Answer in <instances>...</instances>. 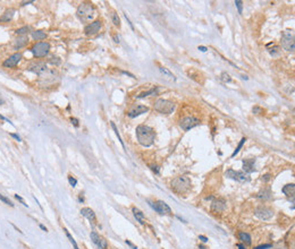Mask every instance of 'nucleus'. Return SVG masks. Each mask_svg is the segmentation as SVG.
<instances>
[{"label": "nucleus", "instance_id": "50", "mask_svg": "<svg viewBox=\"0 0 295 249\" xmlns=\"http://www.w3.org/2000/svg\"><path fill=\"white\" fill-rule=\"evenodd\" d=\"M0 119H1V120H6V121H8V122H10V121H9V120H8V119H6V118H5V117H3V116H1V115H0Z\"/></svg>", "mask_w": 295, "mask_h": 249}, {"label": "nucleus", "instance_id": "24", "mask_svg": "<svg viewBox=\"0 0 295 249\" xmlns=\"http://www.w3.org/2000/svg\"><path fill=\"white\" fill-rule=\"evenodd\" d=\"M110 16H111V22L114 23V25L117 27L121 26V18H119L118 14L116 13V12H111Z\"/></svg>", "mask_w": 295, "mask_h": 249}, {"label": "nucleus", "instance_id": "45", "mask_svg": "<svg viewBox=\"0 0 295 249\" xmlns=\"http://www.w3.org/2000/svg\"><path fill=\"white\" fill-rule=\"evenodd\" d=\"M199 50H200V51H202V52H205L208 49H207L205 47H199Z\"/></svg>", "mask_w": 295, "mask_h": 249}, {"label": "nucleus", "instance_id": "51", "mask_svg": "<svg viewBox=\"0 0 295 249\" xmlns=\"http://www.w3.org/2000/svg\"><path fill=\"white\" fill-rule=\"evenodd\" d=\"M237 247H238V249H245V247L243 245H237Z\"/></svg>", "mask_w": 295, "mask_h": 249}, {"label": "nucleus", "instance_id": "42", "mask_svg": "<svg viewBox=\"0 0 295 249\" xmlns=\"http://www.w3.org/2000/svg\"><path fill=\"white\" fill-rule=\"evenodd\" d=\"M199 239L202 240V242H207V241H208V238H207V237H204V236H200L199 237Z\"/></svg>", "mask_w": 295, "mask_h": 249}, {"label": "nucleus", "instance_id": "14", "mask_svg": "<svg viewBox=\"0 0 295 249\" xmlns=\"http://www.w3.org/2000/svg\"><path fill=\"white\" fill-rule=\"evenodd\" d=\"M226 207H227V205L224 199H215L211 204V211L214 213H221L226 210Z\"/></svg>", "mask_w": 295, "mask_h": 249}, {"label": "nucleus", "instance_id": "52", "mask_svg": "<svg viewBox=\"0 0 295 249\" xmlns=\"http://www.w3.org/2000/svg\"><path fill=\"white\" fill-rule=\"evenodd\" d=\"M79 200H80V202H82V203L84 202V199H83V197H82V196H80V198H79Z\"/></svg>", "mask_w": 295, "mask_h": 249}, {"label": "nucleus", "instance_id": "48", "mask_svg": "<svg viewBox=\"0 0 295 249\" xmlns=\"http://www.w3.org/2000/svg\"><path fill=\"white\" fill-rule=\"evenodd\" d=\"M40 228L42 229V230H43V231H47V228H45L43 224H40Z\"/></svg>", "mask_w": 295, "mask_h": 249}, {"label": "nucleus", "instance_id": "16", "mask_svg": "<svg viewBox=\"0 0 295 249\" xmlns=\"http://www.w3.org/2000/svg\"><path fill=\"white\" fill-rule=\"evenodd\" d=\"M81 214H82L83 216H85L90 222H95V221H96L95 213H94V211L92 210V209H90V207H83V209L81 210Z\"/></svg>", "mask_w": 295, "mask_h": 249}, {"label": "nucleus", "instance_id": "5", "mask_svg": "<svg viewBox=\"0 0 295 249\" xmlns=\"http://www.w3.org/2000/svg\"><path fill=\"white\" fill-rule=\"evenodd\" d=\"M49 51H50V44L48 42H37L31 48V52L37 58L45 57L49 53Z\"/></svg>", "mask_w": 295, "mask_h": 249}, {"label": "nucleus", "instance_id": "21", "mask_svg": "<svg viewBox=\"0 0 295 249\" xmlns=\"http://www.w3.org/2000/svg\"><path fill=\"white\" fill-rule=\"evenodd\" d=\"M238 239L241 240L243 244H245V245H251V242H252V240H251V236L249 235V233H246V232H238Z\"/></svg>", "mask_w": 295, "mask_h": 249}, {"label": "nucleus", "instance_id": "46", "mask_svg": "<svg viewBox=\"0 0 295 249\" xmlns=\"http://www.w3.org/2000/svg\"><path fill=\"white\" fill-rule=\"evenodd\" d=\"M114 39H115V42H116V43H119V36L115 35V36H114Z\"/></svg>", "mask_w": 295, "mask_h": 249}, {"label": "nucleus", "instance_id": "15", "mask_svg": "<svg viewBox=\"0 0 295 249\" xmlns=\"http://www.w3.org/2000/svg\"><path fill=\"white\" fill-rule=\"evenodd\" d=\"M254 163H255V158L243 160V170H244V172H246L247 174H249V173H252V172L255 170Z\"/></svg>", "mask_w": 295, "mask_h": 249}, {"label": "nucleus", "instance_id": "4", "mask_svg": "<svg viewBox=\"0 0 295 249\" xmlns=\"http://www.w3.org/2000/svg\"><path fill=\"white\" fill-rule=\"evenodd\" d=\"M153 108L156 111L160 112L162 115H170L173 113L175 110V104L166 99H158L157 101H154Z\"/></svg>", "mask_w": 295, "mask_h": 249}, {"label": "nucleus", "instance_id": "36", "mask_svg": "<svg viewBox=\"0 0 295 249\" xmlns=\"http://www.w3.org/2000/svg\"><path fill=\"white\" fill-rule=\"evenodd\" d=\"M235 6H236V8H237V10H238V14L243 13V6H242V1H240V0L235 1Z\"/></svg>", "mask_w": 295, "mask_h": 249}, {"label": "nucleus", "instance_id": "10", "mask_svg": "<svg viewBox=\"0 0 295 249\" xmlns=\"http://www.w3.org/2000/svg\"><path fill=\"white\" fill-rule=\"evenodd\" d=\"M22 53L19 52H16L12 54L9 58H7L3 62H2V66L5 67V68H14V67H16V66L18 65V62L22 60Z\"/></svg>", "mask_w": 295, "mask_h": 249}, {"label": "nucleus", "instance_id": "11", "mask_svg": "<svg viewBox=\"0 0 295 249\" xmlns=\"http://www.w3.org/2000/svg\"><path fill=\"white\" fill-rule=\"evenodd\" d=\"M254 215L256 217H259L260 220H269V219L272 217L274 212L270 210V209H268V207L260 206V207H258V209L254 211Z\"/></svg>", "mask_w": 295, "mask_h": 249}, {"label": "nucleus", "instance_id": "31", "mask_svg": "<svg viewBox=\"0 0 295 249\" xmlns=\"http://www.w3.org/2000/svg\"><path fill=\"white\" fill-rule=\"evenodd\" d=\"M245 141H246V138H245V137H244V138H242L241 142H240V144L237 145V147H236V150H235V151L233 152V154H232V157H234L235 155H236V154H237V153H238V152H240V150L242 148V146H243V144L245 143Z\"/></svg>", "mask_w": 295, "mask_h": 249}, {"label": "nucleus", "instance_id": "29", "mask_svg": "<svg viewBox=\"0 0 295 249\" xmlns=\"http://www.w3.org/2000/svg\"><path fill=\"white\" fill-rule=\"evenodd\" d=\"M64 231H65V233H66V236H67V238H68V239H69V241H70V244H72V245H73V246H74V248H75V249H80V248H79V246H77V244H76V241H75V239H74V238H73V237L70 236V233H69V232H68V230H67V229H66V228H65V229H64Z\"/></svg>", "mask_w": 295, "mask_h": 249}, {"label": "nucleus", "instance_id": "6", "mask_svg": "<svg viewBox=\"0 0 295 249\" xmlns=\"http://www.w3.org/2000/svg\"><path fill=\"white\" fill-rule=\"evenodd\" d=\"M294 35L289 32H284L282 36V47L286 51H294Z\"/></svg>", "mask_w": 295, "mask_h": 249}, {"label": "nucleus", "instance_id": "27", "mask_svg": "<svg viewBox=\"0 0 295 249\" xmlns=\"http://www.w3.org/2000/svg\"><path fill=\"white\" fill-rule=\"evenodd\" d=\"M96 246H98V248L99 249H107V247H108L107 240H106L103 237H100L99 240H98V242H96Z\"/></svg>", "mask_w": 295, "mask_h": 249}, {"label": "nucleus", "instance_id": "20", "mask_svg": "<svg viewBox=\"0 0 295 249\" xmlns=\"http://www.w3.org/2000/svg\"><path fill=\"white\" fill-rule=\"evenodd\" d=\"M282 191L288 197H294V193H295V186L294 184H288L285 185L282 188Z\"/></svg>", "mask_w": 295, "mask_h": 249}, {"label": "nucleus", "instance_id": "35", "mask_svg": "<svg viewBox=\"0 0 295 249\" xmlns=\"http://www.w3.org/2000/svg\"><path fill=\"white\" fill-rule=\"evenodd\" d=\"M68 181H69V185H70L72 187H75V186L77 185V180H76L74 177H72V176H68Z\"/></svg>", "mask_w": 295, "mask_h": 249}, {"label": "nucleus", "instance_id": "41", "mask_svg": "<svg viewBox=\"0 0 295 249\" xmlns=\"http://www.w3.org/2000/svg\"><path fill=\"white\" fill-rule=\"evenodd\" d=\"M10 136H12V137H13V138H15V139H16V141H18V142H22V139H21V137H19V136H18V135H17V134H14V132H12V134H10Z\"/></svg>", "mask_w": 295, "mask_h": 249}, {"label": "nucleus", "instance_id": "33", "mask_svg": "<svg viewBox=\"0 0 295 249\" xmlns=\"http://www.w3.org/2000/svg\"><path fill=\"white\" fill-rule=\"evenodd\" d=\"M90 237H91V240H92V242H93L94 245H96V242H98V240H99V238H100V236L95 232V231H92L91 232V235H90Z\"/></svg>", "mask_w": 295, "mask_h": 249}, {"label": "nucleus", "instance_id": "19", "mask_svg": "<svg viewBox=\"0 0 295 249\" xmlns=\"http://www.w3.org/2000/svg\"><path fill=\"white\" fill-rule=\"evenodd\" d=\"M132 212H133V214H134L136 221L140 223V224L144 225V224H145V217H144V214L142 213V211H140L139 209H136V207H133V209H132Z\"/></svg>", "mask_w": 295, "mask_h": 249}, {"label": "nucleus", "instance_id": "7", "mask_svg": "<svg viewBox=\"0 0 295 249\" xmlns=\"http://www.w3.org/2000/svg\"><path fill=\"white\" fill-rule=\"evenodd\" d=\"M150 206L161 215H172V213H173L170 207L168 206V204H166L162 200H157L154 203H150Z\"/></svg>", "mask_w": 295, "mask_h": 249}, {"label": "nucleus", "instance_id": "12", "mask_svg": "<svg viewBox=\"0 0 295 249\" xmlns=\"http://www.w3.org/2000/svg\"><path fill=\"white\" fill-rule=\"evenodd\" d=\"M101 28V22L100 21H94L92 23H90L89 25L84 27V33L86 35H93L96 34Z\"/></svg>", "mask_w": 295, "mask_h": 249}, {"label": "nucleus", "instance_id": "40", "mask_svg": "<svg viewBox=\"0 0 295 249\" xmlns=\"http://www.w3.org/2000/svg\"><path fill=\"white\" fill-rule=\"evenodd\" d=\"M70 121H72V123H73L75 127H79V120L76 118H70Z\"/></svg>", "mask_w": 295, "mask_h": 249}, {"label": "nucleus", "instance_id": "26", "mask_svg": "<svg viewBox=\"0 0 295 249\" xmlns=\"http://www.w3.org/2000/svg\"><path fill=\"white\" fill-rule=\"evenodd\" d=\"M30 31H31V27L30 26H23V27L17 28V29L15 31V33H16L17 35L23 36V35H26L27 33H30Z\"/></svg>", "mask_w": 295, "mask_h": 249}, {"label": "nucleus", "instance_id": "22", "mask_svg": "<svg viewBox=\"0 0 295 249\" xmlns=\"http://www.w3.org/2000/svg\"><path fill=\"white\" fill-rule=\"evenodd\" d=\"M256 197L260 198V199H263V200L270 199V198H271V191H270V189H263V190H261V191L258 193Z\"/></svg>", "mask_w": 295, "mask_h": 249}, {"label": "nucleus", "instance_id": "2", "mask_svg": "<svg viewBox=\"0 0 295 249\" xmlns=\"http://www.w3.org/2000/svg\"><path fill=\"white\" fill-rule=\"evenodd\" d=\"M76 15L79 17L81 22L83 23H88L90 21H92L95 16V8L91 2H82L80 6L77 7Z\"/></svg>", "mask_w": 295, "mask_h": 249}, {"label": "nucleus", "instance_id": "53", "mask_svg": "<svg viewBox=\"0 0 295 249\" xmlns=\"http://www.w3.org/2000/svg\"><path fill=\"white\" fill-rule=\"evenodd\" d=\"M1 104H3V100L0 97V105H1Z\"/></svg>", "mask_w": 295, "mask_h": 249}, {"label": "nucleus", "instance_id": "23", "mask_svg": "<svg viewBox=\"0 0 295 249\" xmlns=\"http://www.w3.org/2000/svg\"><path fill=\"white\" fill-rule=\"evenodd\" d=\"M32 38L35 41H40V40H44L47 38V34L42 31H33L32 32Z\"/></svg>", "mask_w": 295, "mask_h": 249}, {"label": "nucleus", "instance_id": "43", "mask_svg": "<svg viewBox=\"0 0 295 249\" xmlns=\"http://www.w3.org/2000/svg\"><path fill=\"white\" fill-rule=\"evenodd\" d=\"M151 169L154 171L156 173H159V169H158V167H157V165H156V167H153V165H152V167H151Z\"/></svg>", "mask_w": 295, "mask_h": 249}, {"label": "nucleus", "instance_id": "39", "mask_svg": "<svg viewBox=\"0 0 295 249\" xmlns=\"http://www.w3.org/2000/svg\"><path fill=\"white\" fill-rule=\"evenodd\" d=\"M269 248H271V245H262V246L255 247L254 249H269Z\"/></svg>", "mask_w": 295, "mask_h": 249}, {"label": "nucleus", "instance_id": "30", "mask_svg": "<svg viewBox=\"0 0 295 249\" xmlns=\"http://www.w3.org/2000/svg\"><path fill=\"white\" fill-rule=\"evenodd\" d=\"M110 125H111V127H112V129H114V131H115V134L117 135V137H118V141L121 142V146L125 148V145H124V142H123V139H121V135H119V131H118V129H117V127H116V125H115V122H110Z\"/></svg>", "mask_w": 295, "mask_h": 249}, {"label": "nucleus", "instance_id": "38", "mask_svg": "<svg viewBox=\"0 0 295 249\" xmlns=\"http://www.w3.org/2000/svg\"><path fill=\"white\" fill-rule=\"evenodd\" d=\"M253 112L256 113V115L262 113V109H261V108H259V106H254V108H253Z\"/></svg>", "mask_w": 295, "mask_h": 249}, {"label": "nucleus", "instance_id": "18", "mask_svg": "<svg viewBox=\"0 0 295 249\" xmlns=\"http://www.w3.org/2000/svg\"><path fill=\"white\" fill-rule=\"evenodd\" d=\"M27 43H28V38L26 35H23V36H18V39L15 40V43H14V48L17 50V49H21L23 47H25Z\"/></svg>", "mask_w": 295, "mask_h": 249}, {"label": "nucleus", "instance_id": "1", "mask_svg": "<svg viewBox=\"0 0 295 249\" xmlns=\"http://www.w3.org/2000/svg\"><path fill=\"white\" fill-rule=\"evenodd\" d=\"M136 138L137 142L144 147H150L154 143L156 132L154 130L145 125H140L136 127Z\"/></svg>", "mask_w": 295, "mask_h": 249}, {"label": "nucleus", "instance_id": "8", "mask_svg": "<svg viewBox=\"0 0 295 249\" xmlns=\"http://www.w3.org/2000/svg\"><path fill=\"white\" fill-rule=\"evenodd\" d=\"M226 176L229 177L230 179H234V180L240 181V182H245V181L250 180L249 174L246 172H244V171H234L233 169H229L226 172Z\"/></svg>", "mask_w": 295, "mask_h": 249}, {"label": "nucleus", "instance_id": "13", "mask_svg": "<svg viewBox=\"0 0 295 249\" xmlns=\"http://www.w3.org/2000/svg\"><path fill=\"white\" fill-rule=\"evenodd\" d=\"M149 111V108L145 106V105H135L133 106L130 111H128V117L130 118H135V117H137V116H141V115H143V113H145Z\"/></svg>", "mask_w": 295, "mask_h": 249}, {"label": "nucleus", "instance_id": "32", "mask_svg": "<svg viewBox=\"0 0 295 249\" xmlns=\"http://www.w3.org/2000/svg\"><path fill=\"white\" fill-rule=\"evenodd\" d=\"M0 200L1 202H3L6 205H9V206H12V207H14V204H13V202L12 200H9V198H7L6 196H3L2 194H0Z\"/></svg>", "mask_w": 295, "mask_h": 249}, {"label": "nucleus", "instance_id": "37", "mask_svg": "<svg viewBox=\"0 0 295 249\" xmlns=\"http://www.w3.org/2000/svg\"><path fill=\"white\" fill-rule=\"evenodd\" d=\"M15 198H16V199H17V200H19V202H21V203H22V204H23V205H24V206H27V204H25V202H24V199H23V198H22V197H21V196H19V195H15Z\"/></svg>", "mask_w": 295, "mask_h": 249}, {"label": "nucleus", "instance_id": "3", "mask_svg": "<svg viewBox=\"0 0 295 249\" xmlns=\"http://www.w3.org/2000/svg\"><path fill=\"white\" fill-rule=\"evenodd\" d=\"M190 188H191V180L185 176L177 177L172 181V189L176 194H179V195L185 194Z\"/></svg>", "mask_w": 295, "mask_h": 249}, {"label": "nucleus", "instance_id": "9", "mask_svg": "<svg viewBox=\"0 0 295 249\" xmlns=\"http://www.w3.org/2000/svg\"><path fill=\"white\" fill-rule=\"evenodd\" d=\"M179 125H181V128H182L183 130L187 131V130H191V129L194 128V127H196V126H199V125H200V120L194 118V117H186V118H184L181 121Z\"/></svg>", "mask_w": 295, "mask_h": 249}, {"label": "nucleus", "instance_id": "47", "mask_svg": "<svg viewBox=\"0 0 295 249\" xmlns=\"http://www.w3.org/2000/svg\"><path fill=\"white\" fill-rule=\"evenodd\" d=\"M30 3H33V1H27V2H23L22 6H25V5H30Z\"/></svg>", "mask_w": 295, "mask_h": 249}, {"label": "nucleus", "instance_id": "25", "mask_svg": "<svg viewBox=\"0 0 295 249\" xmlns=\"http://www.w3.org/2000/svg\"><path fill=\"white\" fill-rule=\"evenodd\" d=\"M157 94H158V90H157V88H152V90L148 91V92L141 93L140 95H136V99H143V97H145V96H150V95H157Z\"/></svg>", "mask_w": 295, "mask_h": 249}, {"label": "nucleus", "instance_id": "17", "mask_svg": "<svg viewBox=\"0 0 295 249\" xmlns=\"http://www.w3.org/2000/svg\"><path fill=\"white\" fill-rule=\"evenodd\" d=\"M14 15H15V9H13V8L7 9L5 13L2 14V16L0 17V22H1V23H8V22H10V21L13 19Z\"/></svg>", "mask_w": 295, "mask_h": 249}, {"label": "nucleus", "instance_id": "28", "mask_svg": "<svg viewBox=\"0 0 295 249\" xmlns=\"http://www.w3.org/2000/svg\"><path fill=\"white\" fill-rule=\"evenodd\" d=\"M159 70H160L163 75H166L167 77H169V78L173 79V80H176V77L173 75V73H172V71H169L167 68H165V67H159Z\"/></svg>", "mask_w": 295, "mask_h": 249}, {"label": "nucleus", "instance_id": "34", "mask_svg": "<svg viewBox=\"0 0 295 249\" xmlns=\"http://www.w3.org/2000/svg\"><path fill=\"white\" fill-rule=\"evenodd\" d=\"M221 79H223L225 83H230V82H232V77L228 75L227 73H223V74H221Z\"/></svg>", "mask_w": 295, "mask_h": 249}, {"label": "nucleus", "instance_id": "44", "mask_svg": "<svg viewBox=\"0 0 295 249\" xmlns=\"http://www.w3.org/2000/svg\"><path fill=\"white\" fill-rule=\"evenodd\" d=\"M126 244H127V245H128V246H131V247H132V248H133V249H136V247H135V246H134V245H133V244H132V242H130V241H128V240H126Z\"/></svg>", "mask_w": 295, "mask_h": 249}, {"label": "nucleus", "instance_id": "49", "mask_svg": "<svg viewBox=\"0 0 295 249\" xmlns=\"http://www.w3.org/2000/svg\"><path fill=\"white\" fill-rule=\"evenodd\" d=\"M269 179H270V176H269V174H266V176H265V180L268 181Z\"/></svg>", "mask_w": 295, "mask_h": 249}]
</instances>
